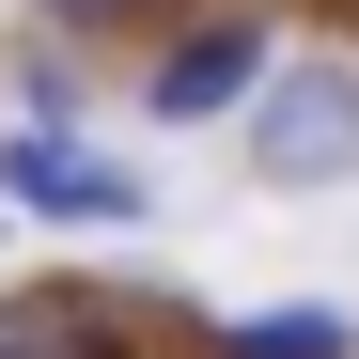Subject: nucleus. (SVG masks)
Returning a JSON list of instances; mask_svg holds the SVG:
<instances>
[{"mask_svg": "<svg viewBox=\"0 0 359 359\" xmlns=\"http://www.w3.org/2000/svg\"><path fill=\"white\" fill-rule=\"evenodd\" d=\"M250 172H266V188H344V172H359V63H266Z\"/></svg>", "mask_w": 359, "mask_h": 359, "instance_id": "obj_1", "label": "nucleus"}, {"mask_svg": "<svg viewBox=\"0 0 359 359\" xmlns=\"http://www.w3.org/2000/svg\"><path fill=\"white\" fill-rule=\"evenodd\" d=\"M0 203H32V219H156V188H141V172L79 156L63 126H16V141H0Z\"/></svg>", "mask_w": 359, "mask_h": 359, "instance_id": "obj_2", "label": "nucleus"}, {"mask_svg": "<svg viewBox=\"0 0 359 359\" xmlns=\"http://www.w3.org/2000/svg\"><path fill=\"white\" fill-rule=\"evenodd\" d=\"M250 94H266V32H250V16H203V32L141 79L156 126H219V109H250Z\"/></svg>", "mask_w": 359, "mask_h": 359, "instance_id": "obj_3", "label": "nucleus"}, {"mask_svg": "<svg viewBox=\"0 0 359 359\" xmlns=\"http://www.w3.org/2000/svg\"><path fill=\"white\" fill-rule=\"evenodd\" d=\"M219 359H359V328L328 313V297H281V313H250V328H219Z\"/></svg>", "mask_w": 359, "mask_h": 359, "instance_id": "obj_4", "label": "nucleus"}, {"mask_svg": "<svg viewBox=\"0 0 359 359\" xmlns=\"http://www.w3.org/2000/svg\"><path fill=\"white\" fill-rule=\"evenodd\" d=\"M32 16H47V32H126L141 0H32Z\"/></svg>", "mask_w": 359, "mask_h": 359, "instance_id": "obj_5", "label": "nucleus"}]
</instances>
